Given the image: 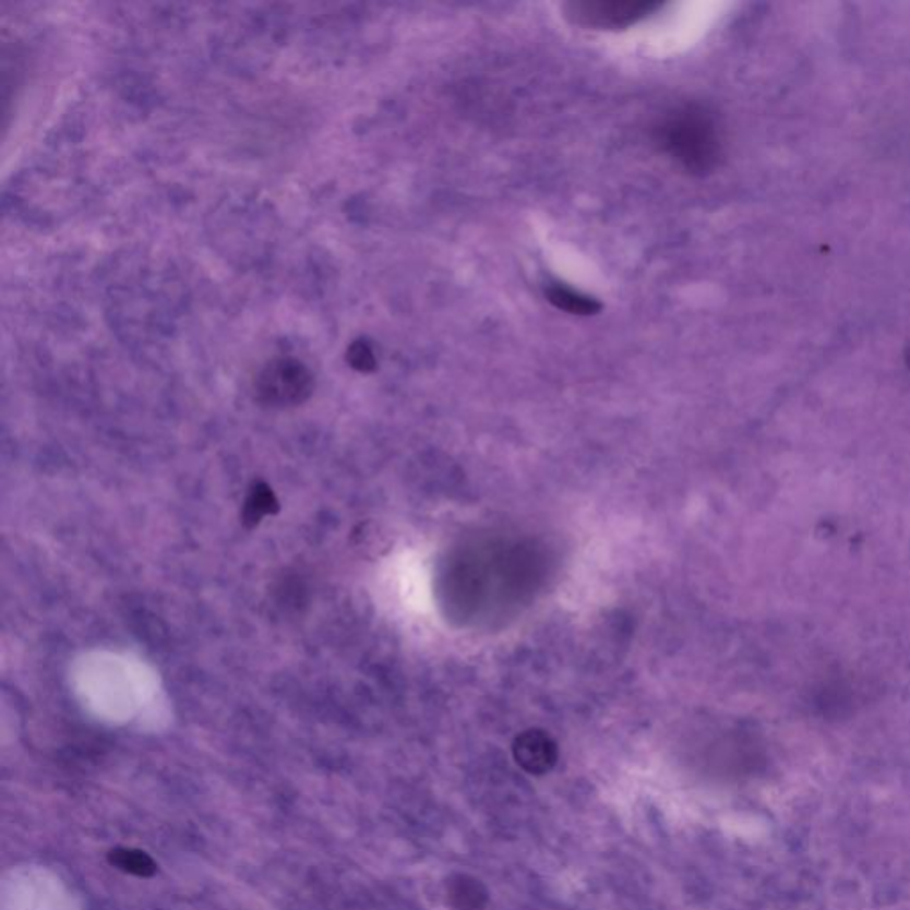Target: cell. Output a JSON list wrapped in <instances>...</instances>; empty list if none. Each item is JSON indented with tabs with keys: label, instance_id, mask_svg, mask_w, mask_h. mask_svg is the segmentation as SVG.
<instances>
[{
	"label": "cell",
	"instance_id": "1",
	"mask_svg": "<svg viewBox=\"0 0 910 910\" xmlns=\"http://www.w3.org/2000/svg\"><path fill=\"white\" fill-rule=\"evenodd\" d=\"M652 140L661 154L694 177L717 171L726 155L719 116L697 101L667 110L652 129Z\"/></svg>",
	"mask_w": 910,
	"mask_h": 910
},
{
	"label": "cell",
	"instance_id": "2",
	"mask_svg": "<svg viewBox=\"0 0 910 910\" xmlns=\"http://www.w3.org/2000/svg\"><path fill=\"white\" fill-rule=\"evenodd\" d=\"M655 0H584L564 5L565 16L587 29H626L660 10Z\"/></svg>",
	"mask_w": 910,
	"mask_h": 910
},
{
	"label": "cell",
	"instance_id": "3",
	"mask_svg": "<svg viewBox=\"0 0 910 910\" xmlns=\"http://www.w3.org/2000/svg\"><path fill=\"white\" fill-rule=\"evenodd\" d=\"M312 390V372L307 364L294 358L268 361L256 379L260 400L276 408L301 404L310 397Z\"/></svg>",
	"mask_w": 910,
	"mask_h": 910
},
{
	"label": "cell",
	"instance_id": "4",
	"mask_svg": "<svg viewBox=\"0 0 910 910\" xmlns=\"http://www.w3.org/2000/svg\"><path fill=\"white\" fill-rule=\"evenodd\" d=\"M513 753L519 767L534 776L550 771L555 767L556 756H559L553 738L539 729H530L519 734L514 742Z\"/></svg>",
	"mask_w": 910,
	"mask_h": 910
},
{
	"label": "cell",
	"instance_id": "5",
	"mask_svg": "<svg viewBox=\"0 0 910 910\" xmlns=\"http://www.w3.org/2000/svg\"><path fill=\"white\" fill-rule=\"evenodd\" d=\"M488 901V889L479 878L459 873L446 882V903L452 910H484Z\"/></svg>",
	"mask_w": 910,
	"mask_h": 910
},
{
	"label": "cell",
	"instance_id": "6",
	"mask_svg": "<svg viewBox=\"0 0 910 910\" xmlns=\"http://www.w3.org/2000/svg\"><path fill=\"white\" fill-rule=\"evenodd\" d=\"M547 298L553 307L571 315L590 316L601 312V304L595 298L585 296L575 288L565 287L561 283L548 287Z\"/></svg>",
	"mask_w": 910,
	"mask_h": 910
},
{
	"label": "cell",
	"instance_id": "7",
	"mask_svg": "<svg viewBox=\"0 0 910 910\" xmlns=\"http://www.w3.org/2000/svg\"><path fill=\"white\" fill-rule=\"evenodd\" d=\"M110 863L115 864L121 872L130 873L135 877H149L154 875L155 866L154 859L146 855L140 850H130V848H116L109 855Z\"/></svg>",
	"mask_w": 910,
	"mask_h": 910
},
{
	"label": "cell",
	"instance_id": "8",
	"mask_svg": "<svg viewBox=\"0 0 910 910\" xmlns=\"http://www.w3.org/2000/svg\"><path fill=\"white\" fill-rule=\"evenodd\" d=\"M276 505L278 503H276L274 494L271 493V489L264 488V486H256L250 499H248V503H246V519H250L253 523L260 522Z\"/></svg>",
	"mask_w": 910,
	"mask_h": 910
},
{
	"label": "cell",
	"instance_id": "9",
	"mask_svg": "<svg viewBox=\"0 0 910 910\" xmlns=\"http://www.w3.org/2000/svg\"><path fill=\"white\" fill-rule=\"evenodd\" d=\"M347 361L358 372H372L378 367L374 347L367 340H355L347 349Z\"/></svg>",
	"mask_w": 910,
	"mask_h": 910
},
{
	"label": "cell",
	"instance_id": "10",
	"mask_svg": "<svg viewBox=\"0 0 910 910\" xmlns=\"http://www.w3.org/2000/svg\"><path fill=\"white\" fill-rule=\"evenodd\" d=\"M906 363H907V367H909V370H910V347H909V349H907V352H906Z\"/></svg>",
	"mask_w": 910,
	"mask_h": 910
}]
</instances>
